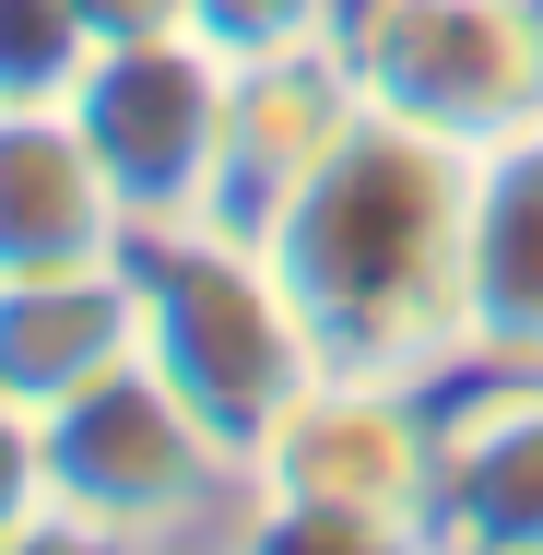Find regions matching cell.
I'll return each mask as SVG.
<instances>
[{
  "mask_svg": "<svg viewBox=\"0 0 543 555\" xmlns=\"http://www.w3.org/2000/svg\"><path fill=\"white\" fill-rule=\"evenodd\" d=\"M248 236L296 284L331 366L426 378V390H449L473 366V284H461L473 154L461 142H426V130L366 107Z\"/></svg>",
  "mask_w": 543,
  "mask_h": 555,
  "instance_id": "cell-1",
  "label": "cell"
},
{
  "mask_svg": "<svg viewBox=\"0 0 543 555\" xmlns=\"http://www.w3.org/2000/svg\"><path fill=\"white\" fill-rule=\"evenodd\" d=\"M130 260H142V366L214 438L260 449L331 378L296 284L248 224H166V236H130Z\"/></svg>",
  "mask_w": 543,
  "mask_h": 555,
  "instance_id": "cell-2",
  "label": "cell"
},
{
  "mask_svg": "<svg viewBox=\"0 0 543 555\" xmlns=\"http://www.w3.org/2000/svg\"><path fill=\"white\" fill-rule=\"evenodd\" d=\"M260 473L142 354L48 414V544H248Z\"/></svg>",
  "mask_w": 543,
  "mask_h": 555,
  "instance_id": "cell-3",
  "label": "cell"
},
{
  "mask_svg": "<svg viewBox=\"0 0 543 555\" xmlns=\"http://www.w3.org/2000/svg\"><path fill=\"white\" fill-rule=\"evenodd\" d=\"M260 520L248 544L296 555H437V390L426 378H354L320 390L248 449Z\"/></svg>",
  "mask_w": 543,
  "mask_h": 555,
  "instance_id": "cell-4",
  "label": "cell"
},
{
  "mask_svg": "<svg viewBox=\"0 0 543 555\" xmlns=\"http://www.w3.org/2000/svg\"><path fill=\"white\" fill-rule=\"evenodd\" d=\"M342 72L378 118L484 154L543 118V0H354Z\"/></svg>",
  "mask_w": 543,
  "mask_h": 555,
  "instance_id": "cell-5",
  "label": "cell"
},
{
  "mask_svg": "<svg viewBox=\"0 0 543 555\" xmlns=\"http://www.w3.org/2000/svg\"><path fill=\"white\" fill-rule=\"evenodd\" d=\"M72 107L107 154L130 236L166 224H224V178H236V60L214 36H130L95 48V72L72 83Z\"/></svg>",
  "mask_w": 543,
  "mask_h": 555,
  "instance_id": "cell-6",
  "label": "cell"
},
{
  "mask_svg": "<svg viewBox=\"0 0 543 555\" xmlns=\"http://www.w3.org/2000/svg\"><path fill=\"white\" fill-rule=\"evenodd\" d=\"M437 555H543V366L437 390Z\"/></svg>",
  "mask_w": 543,
  "mask_h": 555,
  "instance_id": "cell-7",
  "label": "cell"
},
{
  "mask_svg": "<svg viewBox=\"0 0 543 555\" xmlns=\"http://www.w3.org/2000/svg\"><path fill=\"white\" fill-rule=\"evenodd\" d=\"M130 202L72 95H0V272H60V260H118Z\"/></svg>",
  "mask_w": 543,
  "mask_h": 555,
  "instance_id": "cell-8",
  "label": "cell"
},
{
  "mask_svg": "<svg viewBox=\"0 0 543 555\" xmlns=\"http://www.w3.org/2000/svg\"><path fill=\"white\" fill-rule=\"evenodd\" d=\"M142 354V260H60V272H0V402L60 414L107 366Z\"/></svg>",
  "mask_w": 543,
  "mask_h": 555,
  "instance_id": "cell-9",
  "label": "cell"
},
{
  "mask_svg": "<svg viewBox=\"0 0 543 555\" xmlns=\"http://www.w3.org/2000/svg\"><path fill=\"white\" fill-rule=\"evenodd\" d=\"M473 366H543V118L473 154Z\"/></svg>",
  "mask_w": 543,
  "mask_h": 555,
  "instance_id": "cell-10",
  "label": "cell"
},
{
  "mask_svg": "<svg viewBox=\"0 0 543 555\" xmlns=\"http://www.w3.org/2000/svg\"><path fill=\"white\" fill-rule=\"evenodd\" d=\"M366 118L342 48H284V60H236V178H224V224H260L331 142Z\"/></svg>",
  "mask_w": 543,
  "mask_h": 555,
  "instance_id": "cell-11",
  "label": "cell"
},
{
  "mask_svg": "<svg viewBox=\"0 0 543 555\" xmlns=\"http://www.w3.org/2000/svg\"><path fill=\"white\" fill-rule=\"evenodd\" d=\"M95 72L83 0H0V95H72Z\"/></svg>",
  "mask_w": 543,
  "mask_h": 555,
  "instance_id": "cell-12",
  "label": "cell"
},
{
  "mask_svg": "<svg viewBox=\"0 0 543 555\" xmlns=\"http://www.w3.org/2000/svg\"><path fill=\"white\" fill-rule=\"evenodd\" d=\"M354 0H190V36H214L224 60H284V48H342Z\"/></svg>",
  "mask_w": 543,
  "mask_h": 555,
  "instance_id": "cell-13",
  "label": "cell"
},
{
  "mask_svg": "<svg viewBox=\"0 0 543 555\" xmlns=\"http://www.w3.org/2000/svg\"><path fill=\"white\" fill-rule=\"evenodd\" d=\"M48 544V414L0 402V555Z\"/></svg>",
  "mask_w": 543,
  "mask_h": 555,
  "instance_id": "cell-14",
  "label": "cell"
},
{
  "mask_svg": "<svg viewBox=\"0 0 543 555\" xmlns=\"http://www.w3.org/2000/svg\"><path fill=\"white\" fill-rule=\"evenodd\" d=\"M95 48H130V36H190V0H83Z\"/></svg>",
  "mask_w": 543,
  "mask_h": 555,
  "instance_id": "cell-15",
  "label": "cell"
}]
</instances>
